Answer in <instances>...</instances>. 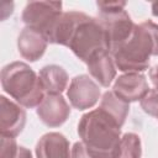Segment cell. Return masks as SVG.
<instances>
[{"label": "cell", "instance_id": "6da1fadb", "mask_svg": "<svg viewBox=\"0 0 158 158\" xmlns=\"http://www.w3.org/2000/svg\"><path fill=\"white\" fill-rule=\"evenodd\" d=\"M116 69L123 73H142L149 67V59L158 56V23L146 20L135 28L131 36L111 51Z\"/></svg>", "mask_w": 158, "mask_h": 158}, {"label": "cell", "instance_id": "7a4b0ae2", "mask_svg": "<svg viewBox=\"0 0 158 158\" xmlns=\"http://www.w3.org/2000/svg\"><path fill=\"white\" fill-rule=\"evenodd\" d=\"M78 135L91 158H115L121 127L99 107L80 117Z\"/></svg>", "mask_w": 158, "mask_h": 158}, {"label": "cell", "instance_id": "3957f363", "mask_svg": "<svg viewBox=\"0 0 158 158\" xmlns=\"http://www.w3.org/2000/svg\"><path fill=\"white\" fill-rule=\"evenodd\" d=\"M1 86L15 101L26 107H37L46 96L36 72L23 62H12L1 69Z\"/></svg>", "mask_w": 158, "mask_h": 158}, {"label": "cell", "instance_id": "277c9868", "mask_svg": "<svg viewBox=\"0 0 158 158\" xmlns=\"http://www.w3.org/2000/svg\"><path fill=\"white\" fill-rule=\"evenodd\" d=\"M68 48L85 64L101 52H110L109 41L98 17L85 16L78 25Z\"/></svg>", "mask_w": 158, "mask_h": 158}, {"label": "cell", "instance_id": "5b68a950", "mask_svg": "<svg viewBox=\"0 0 158 158\" xmlns=\"http://www.w3.org/2000/svg\"><path fill=\"white\" fill-rule=\"evenodd\" d=\"M96 6L98 20L105 30L111 53L131 36L136 23L125 10L126 1H98Z\"/></svg>", "mask_w": 158, "mask_h": 158}, {"label": "cell", "instance_id": "8992f818", "mask_svg": "<svg viewBox=\"0 0 158 158\" xmlns=\"http://www.w3.org/2000/svg\"><path fill=\"white\" fill-rule=\"evenodd\" d=\"M62 7L60 1H30L23 7L21 19L26 27L38 31L48 41L54 25L63 14Z\"/></svg>", "mask_w": 158, "mask_h": 158}, {"label": "cell", "instance_id": "52a82bcc", "mask_svg": "<svg viewBox=\"0 0 158 158\" xmlns=\"http://www.w3.org/2000/svg\"><path fill=\"white\" fill-rule=\"evenodd\" d=\"M100 95L101 93L98 83L86 74L74 77L67 89V98L70 105L80 111L95 106Z\"/></svg>", "mask_w": 158, "mask_h": 158}, {"label": "cell", "instance_id": "ba28073f", "mask_svg": "<svg viewBox=\"0 0 158 158\" xmlns=\"http://www.w3.org/2000/svg\"><path fill=\"white\" fill-rule=\"evenodd\" d=\"M149 90L147 78L142 73H123L112 85V91L128 104L141 101Z\"/></svg>", "mask_w": 158, "mask_h": 158}, {"label": "cell", "instance_id": "9c48e42d", "mask_svg": "<svg viewBox=\"0 0 158 158\" xmlns=\"http://www.w3.org/2000/svg\"><path fill=\"white\" fill-rule=\"evenodd\" d=\"M26 125V111L21 105L0 96V136L17 137Z\"/></svg>", "mask_w": 158, "mask_h": 158}, {"label": "cell", "instance_id": "30bf717a", "mask_svg": "<svg viewBox=\"0 0 158 158\" xmlns=\"http://www.w3.org/2000/svg\"><path fill=\"white\" fill-rule=\"evenodd\" d=\"M36 112L41 122L47 127H59L69 118L70 106L62 95L46 94Z\"/></svg>", "mask_w": 158, "mask_h": 158}, {"label": "cell", "instance_id": "8fae6325", "mask_svg": "<svg viewBox=\"0 0 158 158\" xmlns=\"http://www.w3.org/2000/svg\"><path fill=\"white\" fill-rule=\"evenodd\" d=\"M48 46L47 38L36 30L25 27L17 37V49L21 57L28 62L38 60Z\"/></svg>", "mask_w": 158, "mask_h": 158}, {"label": "cell", "instance_id": "7c38bea8", "mask_svg": "<svg viewBox=\"0 0 158 158\" xmlns=\"http://www.w3.org/2000/svg\"><path fill=\"white\" fill-rule=\"evenodd\" d=\"M85 16L86 14L81 11H75V10L63 12L48 37V43L68 47L78 25L81 22V20Z\"/></svg>", "mask_w": 158, "mask_h": 158}, {"label": "cell", "instance_id": "4fadbf2b", "mask_svg": "<svg viewBox=\"0 0 158 158\" xmlns=\"http://www.w3.org/2000/svg\"><path fill=\"white\" fill-rule=\"evenodd\" d=\"M69 141L59 132L43 135L36 144V158H70Z\"/></svg>", "mask_w": 158, "mask_h": 158}, {"label": "cell", "instance_id": "5bb4252c", "mask_svg": "<svg viewBox=\"0 0 158 158\" xmlns=\"http://www.w3.org/2000/svg\"><path fill=\"white\" fill-rule=\"evenodd\" d=\"M89 74L104 88H109L116 78V65L110 52H101L86 63Z\"/></svg>", "mask_w": 158, "mask_h": 158}, {"label": "cell", "instance_id": "9a60e30c", "mask_svg": "<svg viewBox=\"0 0 158 158\" xmlns=\"http://www.w3.org/2000/svg\"><path fill=\"white\" fill-rule=\"evenodd\" d=\"M40 80L48 95H62L64 90L68 89L69 77L65 69L57 64L44 65L38 73Z\"/></svg>", "mask_w": 158, "mask_h": 158}, {"label": "cell", "instance_id": "2e32d148", "mask_svg": "<svg viewBox=\"0 0 158 158\" xmlns=\"http://www.w3.org/2000/svg\"><path fill=\"white\" fill-rule=\"evenodd\" d=\"M99 109L110 116L120 127H122L130 111V104L120 99L112 90H107L102 94Z\"/></svg>", "mask_w": 158, "mask_h": 158}, {"label": "cell", "instance_id": "e0dca14e", "mask_svg": "<svg viewBox=\"0 0 158 158\" xmlns=\"http://www.w3.org/2000/svg\"><path fill=\"white\" fill-rule=\"evenodd\" d=\"M142 146L141 138L133 132L125 133L118 143L115 158H141Z\"/></svg>", "mask_w": 158, "mask_h": 158}, {"label": "cell", "instance_id": "ac0fdd59", "mask_svg": "<svg viewBox=\"0 0 158 158\" xmlns=\"http://www.w3.org/2000/svg\"><path fill=\"white\" fill-rule=\"evenodd\" d=\"M19 144L14 137L1 136L0 138V158H14L17 153Z\"/></svg>", "mask_w": 158, "mask_h": 158}, {"label": "cell", "instance_id": "d6986e66", "mask_svg": "<svg viewBox=\"0 0 158 158\" xmlns=\"http://www.w3.org/2000/svg\"><path fill=\"white\" fill-rule=\"evenodd\" d=\"M70 158H91L81 141L75 142L70 149Z\"/></svg>", "mask_w": 158, "mask_h": 158}, {"label": "cell", "instance_id": "ffe728a7", "mask_svg": "<svg viewBox=\"0 0 158 158\" xmlns=\"http://www.w3.org/2000/svg\"><path fill=\"white\" fill-rule=\"evenodd\" d=\"M149 79L153 84V88L158 90V64H156L151 70H149Z\"/></svg>", "mask_w": 158, "mask_h": 158}, {"label": "cell", "instance_id": "44dd1931", "mask_svg": "<svg viewBox=\"0 0 158 158\" xmlns=\"http://www.w3.org/2000/svg\"><path fill=\"white\" fill-rule=\"evenodd\" d=\"M14 158H33V157H32V153H31V151L28 148L22 147V146H19L17 153L15 154Z\"/></svg>", "mask_w": 158, "mask_h": 158}, {"label": "cell", "instance_id": "7402d4cb", "mask_svg": "<svg viewBox=\"0 0 158 158\" xmlns=\"http://www.w3.org/2000/svg\"><path fill=\"white\" fill-rule=\"evenodd\" d=\"M151 10H152V15L158 17V1H154L151 4Z\"/></svg>", "mask_w": 158, "mask_h": 158}, {"label": "cell", "instance_id": "603a6c76", "mask_svg": "<svg viewBox=\"0 0 158 158\" xmlns=\"http://www.w3.org/2000/svg\"><path fill=\"white\" fill-rule=\"evenodd\" d=\"M156 117H157V118H158V111H157V115H156Z\"/></svg>", "mask_w": 158, "mask_h": 158}]
</instances>
